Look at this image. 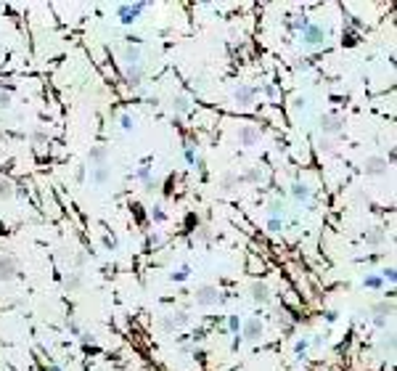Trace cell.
<instances>
[{
    "label": "cell",
    "mask_w": 397,
    "mask_h": 371,
    "mask_svg": "<svg viewBox=\"0 0 397 371\" xmlns=\"http://www.w3.org/2000/svg\"><path fill=\"white\" fill-rule=\"evenodd\" d=\"M146 8H148V3H125L117 8V16H119L122 24H133V22H138V16Z\"/></svg>",
    "instance_id": "cell-1"
},
{
    "label": "cell",
    "mask_w": 397,
    "mask_h": 371,
    "mask_svg": "<svg viewBox=\"0 0 397 371\" xmlns=\"http://www.w3.org/2000/svg\"><path fill=\"white\" fill-rule=\"evenodd\" d=\"M193 300H196V305L210 308V305H217L220 302V292H217V286L204 284V286H199V289L193 292Z\"/></svg>",
    "instance_id": "cell-2"
},
{
    "label": "cell",
    "mask_w": 397,
    "mask_h": 371,
    "mask_svg": "<svg viewBox=\"0 0 397 371\" xmlns=\"http://www.w3.org/2000/svg\"><path fill=\"white\" fill-rule=\"evenodd\" d=\"M318 127H321L326 135H336V133H342L344 120H342L339 114H323V117H321V122H318Z\"/></svg>",
    "instance_id": "cell-3"
},
{
    "label": "cell",
    "mask_w": 397,
    "mask_h": 371,
    "mask_svg": "<svg viewBox=\"0 0 397 371\" xmlns=\"http://www.w3.org/2000/svg\"><path fill=\"white\" fill-rule=\"evenodd\" d=\"M14 278H19V263H16V257H11V255L0 257V281H14Z\"/></svg>",
    "instance_id": "cell-4"
},
{
    "label": "cell",
    "mask_w": 397,
    "mask_h": 371,
    "mask_svg": "<svg viewBox=\"0 0 397 371\" xmlns=\"http://www.w3.org/2000/svg\"><path fill=\"white\" fill-rule=\"evenodd\" d=\"M186 323H188V313H183V310H175V313H167L162 318V329L164 331H175V329L186 326Z\"/></svg>",
    "instance_id": "cell-5"
},
{
    "label": "cell",
    "mask_w": 397,
    "mask_h": 371,
    "mask_svg": "<svg viewBox=\"0 0 397 371\" xmlns=\"http://www.w3.org/2000/svg\"><path fill=\"white\" fill-rule=\"evenodd\" d=\"M371 313H374V323L379 329H384L389 323V318H392V302H379V305H374V310H371Z\"/></svg>",
    "instance_id": "cell-6"
},
{
    "label": "cell",
    "mask_w": 397,
    "mask_h": 371,
    "mask_svg": "<svg viewBox=\"0 0 397 371\" xmlns=\"http://www.w3.org/2000/svg\"><path fill=\"white\" fill-rule=\"evenodd\" d=\"M255 96H257V90L252 85H238L233 90V101H236L238 106H252V103H255Z\"/></svg>",
    "instance_id": "cell-7"
},
{
    "label": "cell",
    "mask_w": 397,
    "mask_h": 371,
    "mask_svg": "<svg viewBox=\"0 0 397 371\" xmlns=\"http://www.w3.org/2000/svg\"><path fill=\"white\" fill-rule=\"evenodd\" d=\"M302 40L307 45H321L326 40V32H323V27H318V24H307V27L302 29Z\"/></svg>",
    "instance_id": "cell-8"
},
{
    "label": "cell",
    "mask_w": 397,
    "mask_h": 371,
    "mask_svg": "<svg viewBox=\"0 0 397 371\" xmlns=\"http://www.w3.org/2000/svg\"><path fill=\"white\" fill-rule=\"evenodd\" d=\"M257 141H259V127H255V125L238 127V143H241V146H255Z\"/></svg>",
    "instance_id": "cell-9"
},
{
    "label": "cell",
    "mask_w": 397,
    "mask_h": 371,
    "mask_svg": "<svg viewBox=\"0 0 397 371\" xmlns=\"http://www.w3.org/2000/svg\"><path fill=\"white\" fill-rule=\"evenodd\" d=\"M249 295H252V300H255L257 305H268L270 302V289H268V284H262V281H255L249 286Z\"/></svg>",
    "instance_id": "cell-10"
},
{
    "label": "cell",
    "mask_w": 397,
    "mask_h": 371,
    "mask_svg": "<svg viewBox=\"0 0 397 371\" xmlns=\"http://www.w3.org/2000/svg\"><path fill=\"white\" fill-rule=\"evenodd\" d=\"M259 337H262V321H259V318H249V321L244 323V340L257 342Z\"/></svg>",
    "instance_id": "cell-11"
},
{
    "label": "cell",
    "mask_w": 397,
    "mask_h": 371,
    "mask_svg": "<svg viewBox=\"0 0 397 371\" xmlns=\"http://www.w3.org/2000/svg\"><path fill=\"white\" fill-rule=\"evenodd\" d=\"M363 170H366V175H384L387 173V159L384 157H368L363 162Z\"/></svg>",
    "instance_id": "cell-12"
},
{
    "label": "cell",
    "mask_w": 397,
    "mask_h": 371,
    "mask_svg": "<svg viewBox=\"0 0 397 371\" xmlns=\"http://www.w3.org/2000/svg\"><path fill=\"white\" fill-rule=\"evenodd\" d=\"M106 146H95V148H90V154H88V159H90V165H95V167H101V165H106Z\"/></svg>",
    "instance_id": "cell-13"
},
{
    "label": "cell",
    "mask_w": 397,
    "mask_h": 371,
    "mask_svg": "<svg viewBox=\"0 0 397 371\" xmlns=\"http://www.w3.org/2000/svg\"><path fill=\"white\" fill-rule=\"evenodd\" d=\"M291 197H294L297 201H307L312 197V191H310L307 183H294V186H291Z\"/></svg>",
    "instance_id": "cell-14"
},
{
    "label": "cell",
    "mask_w": 397,
    "mask_h": 371,
    "mask_svg": "<svg viewBox=\"0 0 397 371\" xmlns=\"http://www.w3.org/2000/svg\"><path fill=\"white\" fill-rule=\"evenodd\" d=\"M109 178H112V167H106V165H101V167H93V183H109Z\"/></svg>",
    "instance_id": "cell-15"
},
{
    "label": "cell",
    "mask_w": 397,
    "mask_h": 371,
    "mask_svg": "<svg viewBox=\"0 0 397 371\" xmlns=\"http://www.w3.org/2000/svg\"><path fill=\"white\" fill-rule=\"evenodd\" d=\"M125 72H127V85L130 88H138L140 80H143V69L140 67H125Z\"/></svg>",
    "instance_id": "cell-16"
},
{
    "label": "cell",
    "mask_w": 397,
    "mask_h": 371,
    "mask_svg": "<svg viewBox=\"0 0 397 371\" xmlns=\"http://www.w3.org/2000/svg\"><path fill=\"white\" fill-rule=\"evenodd\" d=\"M14 197H16V186H14V180L0 178V199H14Z\"/></svg>",
    "instance_id": "cell-17"
},
{
    "label": "cell",
    "mask_w": 397,
    "mask_h": 371,
    "mask_svg": "<svg viewBox=\"0 0 397 371\" xmlns=\"http://www.w3.org/2000/svg\"><path fill=\"white\" fill-rule=\"evenodd\" d=\"M363 242L366 244H381L384 242V228H371L368 233H363Z\"/></svg>",
    "instance_id": "cell-18"
},
{
    "label": "cell",
    "mask_w": 397,
    "mask_h": 371,
    "mask_svg": "<svg viewBox=\"0 0 397 371\" xmlns=\"http://www.w3.org/2000/svg\"><path fill=\"white\" fill-rule=\"evenodd\" d=\"M188 109H191V103H188V99H186V96H175V99H172V112L186 114Z\"/></svg>",
    "instance_id": "cell-19"
},
{
    "label": "cell",
    "mask_w": 397,
    "mask_h": 371,
    "mask_svg": "<svg viewBox=\"0 0 397 371\" xmlns=\"http://www.w3.org/2000/svg\"><path fill=\"white\" fill-rule=\"evenodd\" d=\"M125 67H140V53L135 48L125 50Z\"/></svg>",
    "instance_id": "cell-20"
},
{
    "label": "cell",
    "mask_w": 397,
    "mask_h": 371,
    "mask_svg": "<svg viewBox=\"0 0 397 371\" xmlns=\"http://www.w3.org/2000/svg\"><path fill=\"white\" fill-rule=\"evenodd\" d=\"M283 210H286V207H283V201H270V220H283Z\"/></svg>",
    "instance_id": "cell-21"
},
{
    "label": "cell",
    "mask_w": 397,
    "mask_h": 371,
    "mask_svg": "<svg viewBox=\"0 0 397 371\" xmlns=\"http://www.w3.org/2000/svg\"><path fill=\"white\" fill-rule=\"evenodd\" d=\"M64 286H67V289H80L82 278L77 276V273H69V276H64Z\"/></svg>",
    "instance_id": "cell-22"
},
{
    "label": "cell",
    "mask_w": 397,
    "mask_h": 371,
    "mask_svg": "<svg viewBox=\"0 0 397 371\" xmlns=\"http://www.w3.org/2000/svg\"><path fill=\"white\" fill-rule=\"evenodd\" d=\"M188 273H191V268H188V265H183V268H178L175 273H170V278H172V281H186Z\"/></svg>",
    "instance_id": "cell-23"
},
{
    "label": "cell",
    "mask_w": 397,
    "mask_h": 371,
    "mask_svg": "<svg viewBox=\"0 0 397 371\" xmlns=\"http://www.w3.org/2000/svg\"><path fill=\"white\" fill-rule=\"evenodd\" d=\"M363 286H368V289H379V286H381V276H366Z\"/></svg>",
    "instance_id": "cell-24"
},
{
    "label": "cell",
    "mask_w": 397,
    "mask_h": 371,
    "mask_svg": "<svg viewBox=\"0 0 397 371\" xmlns=\"http://www.w3.org/2000/svg\"><path fill=\"white\" fill-rule=\"evenodd\" d=\"M151 218L156 220V223H164L167 215H164V210H162V207H154V210H151Z\"/></svg>",
    "instance_id": "cell-25"
},
{
    "label": "cell",
    "mask_w": 397,
    "mask_h": 371,
    "mask_svg": "<svg viewBox=\"0 0 397 371\" xmlns=\"http://www.w3.org/2000/svg\"><path fill=\"white\" fill-rule=\"evenodd\" d=\"M318 146H321L323 151H334V148H336V143L331 141V138H321V141H318Z\"/></svg>",
    "instance_id": "cell-26"
},
{
    "label": "cell",
    "mask_w": 397,
    "mask_h": 371,
    "mask_svg": "<svg viewBox=\"0 0 397 371\" xmlns=\"http://www.w3.org/2000/svg\"><path fill=\"white\" fill-rule=\"evenodd\" d=\"M283 228V220H268V231L270 233H281Z\"/></svg>",
    "instance_id": "cell-27"
},
{
    "label": "cell",
    "mask_w": 397,
    "mask_h": 371,
    "mask_svg": "<svg viewBox=\"0 0 397 371\" xmlns=\"http://www.w3.org/2000/svg\"><path fill=\"white\" fill-rule=\"evenodd\" d=\"M307 69H310L307 58H297V61H294V72H307Z\"/></svg>",
    "instance_id": "cell-28"
},
{
    "label": "cell",
    "mask_w": 397,
    "mask_h": 371,
    "mask_svg": "<svg viewBox=\"0 0 397 371\" xmlns=\"http://www.w3.org/2000/svg\"><path fill=\"white\" fill-rule=\"evenodd\" d=\"M119 125H122V130H133V117H130V114H122V117H119Z\"/></svg>",
    "instance_id": "cell-29"
},
{
    "label": "cell",
    "mask_w": 397,
    "mask_h": 371,
    "mask_svg": "<svg viewBox=\"0 0 397 371\" xmlns=\"http://www.w3.org/2000/svg\"><path fill=\"white\" fill-rule=\"evenodd\" d=\"M236 183H238V178H236V175H231V173H228L225 178H223V188H233Z\"/></svg>",
    "instance_id": "cell-30"
},
{
    "label": "cell",
    "mask_w": 397,
    "mask_h": 371,
    "mask_svg": "<svg viewBox=\"0 0 397 371\" xmlns=\"http://www.w3.org/2000/svg\"><path fill=\"white\" fill-rule=\"evenodd\" d=\"M80 342L82 345H93L95 342V334H90V331H80Z\"/></svg>",
    "instance_id": "cell-31"
},
{
    "label": "cell",
    "mask_w": 397,
    "mask_h": 371,
    "mask_svg": "<svg viewBox=\"0 0 397 371\" xmlns=\"http://www.w3.org/2000/svg\"><path fill=\"white\" fill-rule=\"evenodd\" d=\"M8 106H11V93L0 90V109H8Z\"/></svg>",
    "instance_id": "cell-32"
},
{
    "label": "cell",
    "mask_w": 397,
    "mask_h": 371,
    "mask_svg": "<svg viewBox=\"0 0 397 371\" xmlns=\"http://www.w3.org/2000/svg\"><path fill=\"white\" fill-rule=\"evenodd\" d=\"M259 178H262V173H259L257 167H255V170H246L244 173V180H259Z\"/></svg>",
    "instance_id": "cell-33"
},
{
    "label": "cell",
    "mask_w": 397,
    "mask_h": 371,
    "mask_svg": "<svg viewBox=\"0 0 397 371\" xmlns=\"http://www.w3.org/2000/svg\"><path fill=\"white\" fill-rule=\"evenodd\" d=\"M310 347V340H299L297 345H294V350H297V355H302L304 353V350H307Z\"/></svg>",
    "instance_id": "cell-34"
},
{
    "label": "cell",
    "mask_w": 397,
    "mask_h": 371,
    "mask_svg": "<svg viewBox=\"0 0 397 371\" xmlns=\"http://www.w3.org/2000/svg\"><path fill=\"white\" fill-rule=\"evenodd\" d=\"M238 326H241L238 316H231V318H228V329H231V331H238Z\"/></svg>",
    "instance_id": "cell-35"
},
{
    "label": "cell",
    "mask_w": 397,
    "mask_h": 371,
    "mask_svg": "<svg viewBox=\"0 0 397 371\" xmlns=\"http://www.w3.org/2000/svg\"><path fill=\"white\" fill-rule=\"evenodd\" d=\"M381 278H387L389 284L395 281V268H392V265H389V268H384V271H381Z\"/></svg>",
    "instance_id": "cell-36"
},
{
    "label": "cell",
    "mask_w": 397,
    "mask_h": 371,
    "mask_svg": "<svg viewBox=\"0 0 397 371\" xmlns=\"http://www.w3.org/2000/svg\"><path fill=\"white\" fill-rule=\"evenodd\" d=\"M291 109H294V112H299V109H304V99H302V96H297V99L291 101Z\"/></svg>",
    "instance_id": "cell-37"
},
{
    "label": "cell",
    "mask_w": 397,
    "mask_h": 371,
    "mask_svg": "<svg viewBox=\"0 0 397 371\" xmlns=\"http://www.w3.org/2000/svg\"><path fill=\"white\" fill-rule=\"evenodd\" d=\"M159 188V180H146V194H154Z\"/></svg>",
    "instance_id": "cell-38"
},
{
    "label": "cell",
    "mask_w": 397,
    "mask_h": 371,
    "mask_svg": "<svg viewBox=\"0 0 397 371\" xmlns=\"http://www.w3.org/2000/svg\"><path fill=\"white\" fill-rule=\"evenodd\" d=\"M148 175H151V170H148V167H140V170H138V178H140V180H148Z\"/></svg>",
    "instance_id": "cell-39"
},
{
    "label": "cell",
    "mask_w": 397,
    "mask_h": 371,
    "mask_svg": "<svg viewBox=\"0 0 397 371\" xmlns=\"http://www.w3.org/2000/svg\"><path fill=\"white\" fill-rule=\"evenodd\" d=\"M336 318H339V313H336V310H328V313H326V321H331V323H334Z\"/></svg>",
    "instance_id": "cell-40"
},
{
    "label": "cell",
    "mask_w": 397,
    "mask_h": 371,
    "mask_svg": "<svg viewBox=\"0 0 397 371\" xmlns=\"http://www.w3.org/2000/svg\"><path fill=\"white\" fill-rule=\"evenodd\" d=\"M196 236H199V239H210V228H199Z\"/></svg>",
    "instance_id": "cell-41"
},
{
    "label": "cell",
    "mask_w": 397,
    "mask_h": 371,
    "mask_svg": "<svg viewBox=\"0 0 397 371\" xmlns=\"http://www.w3.org/2000/svg\"><path fill=\"white\" fill-rule=\"evenodd\" d=\"M69 331H71V334H77V337H80V326H77V323H74V321H71V323H69Z\"/></svg>",
    "instance_id": "cell-42"
},
{
    "label": "cell",
    "mask_w": 397,
    "mask_h": 371,
    "mask_svg": "<svg viewBox=\"0 0 397 371\" xmlns=\"http://www.w3.org/2000/svg\"><path fill=\"white\" fill-rule=\"evenodd\" d=\"M48 371H64V369H61V366H50Z\"/></svg>",
    "instance_id": "cell-43"
}]
</instances>
